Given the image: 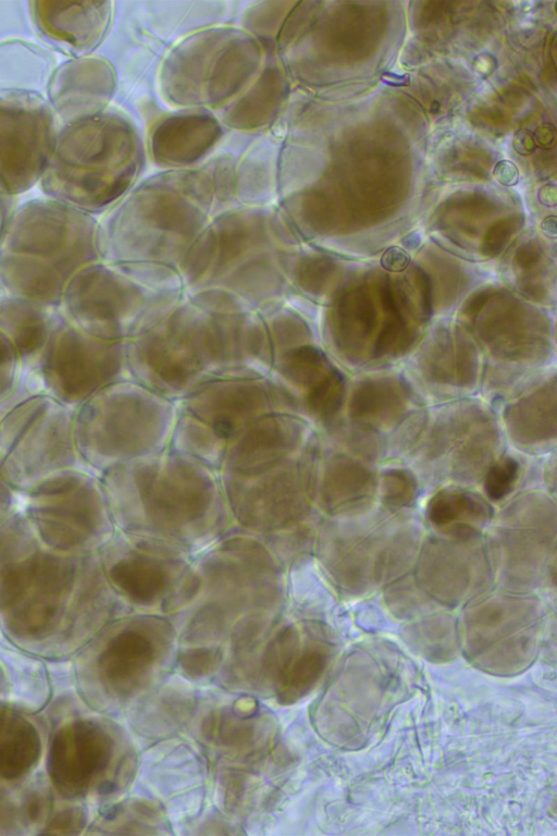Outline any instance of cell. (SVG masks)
<instances>
[{
	"label": "cell",
	"instance_id": "cell-20",
	"mask_svg": "<svg viewBox=\"0 0 557 836\" xmlns=\"http://www.w3.org/2000/svg\"><path fill=\"white\" fill-rule=\"evenodd\" d=\"M556 218L554 216L547 217L541 224V229L543 233L550 237L555 238L557 236V229H556Z\"/></svg>",
	"mask_w": 557,
	"mask_h": 836
},
{
	"label": "cell",
	"instance_id": "cell-15",
	"mask_svg": "<svg viewBox=\"0 0 557 836\" xmlns=\"http://www.w3.org/2000/svg\"><path fill=\"white\" fill-rule=\"evenodd\" d=\"M493 175L505 186H513L519 181V170L517 165L509 160L498 161L493 169Z\"/></svg>",
	"mask_w": 557,
	"mask_h": 836
},
{
	"label": "cell",
	"instance_id": "cell-12",
	"mask_svg": "<svg viewBox=\"0 0 557 836\" xmlns=\"http://www.w3.org/2000/svg\"><path fill=\"white\" fill-rule=\"evenodd\" d=\"M386 497L392 502L403 503L412 491V481L405 472L393 471L386 477Z\"/></svg>",
	"mask_w": 557,
	"mask_h": 836
},
{
	"label": "cell",
	"instance_id": "cell-11",
	"mask_svg": "<svg viewBox=\"0 0 557 836\" xmlns=\"http://www.w3.org/2000/svg\"><path fill=\"white\" fill-rule=\"evenodd\" d=\"M519 471V465L513 459H504L494 464L485 478V491L490 499L499 500L513 488Z\"/></svg>",
	"mask_w": 557,
	"mask_h": 836
},
{
	"label": "cell",
	"instance_id": "cell-2",
	"mask_svg": "<svg viewBox=\"0 0 557 836\" xmlns=\"http://www.w3.org/2000/svg\"><path fill=\"white\" fill-rule=\"evenodd\" d=\"M94 220L46 198L16 206L0 244V283L11 294L60 306L72 276L94 256Z\"/></svg>",
	"mask_w": 557,
	"mask_h": 836
},
{
	"label": "cell",
	"instance_id": "cell-9",
	"mask_svg": "<svg viewBox=\"0 0 557 836\" xmlns=\"http://www.w3.org/2000/svg\"><path fill=\"white\" fill-rule=\"evenodd\" d=\"M54 57L45 48L22 39L0 42V91L24 90L42 94Z\"/></svg>",
	"mask_w": 557,
	"mask_h": 836
},
{
	"label": "cell",
	"instance_id": "cell-7",
	"mask_svg": "<svg viewBox=\"0 0 557 836\" xmlns=\"http://www.w3.org/2000/svg\"><path fill=\"white\" fill-rule=\"evenodd\" d=\"M29 14L40 39L72 59L86 57L98 46L110 11L107 2L35 0L29 2Z\"/></svg>",
	"mask_w": 557,
	"mask_h": 836
},
{
	"label": "cell",
	"instance_id": "cell-1",
	"mask_svg": "<svg viewBox=\"0 0 557 836\" xmlns=\"http://www.w3.org/2000/svg\"><path fill=\"white\" fill-rule=\"evenodd\" d=\"M102 574L98 553L48 548L16 509L0 524V627L20 639L74 637L91 620Z\"/></svg>",
	"mask_w": 557,
	"mask_h": 836
},
{
	"label": "cell",
	"instance_id": "cell-19",
	"mask_svg": "<svg viewBox=\"0 0 557 836\" xmlns=\"http://www.w3.org/2000/svg\"><path fill=\"white\" fill-rule=\"evenodd\" d=\"M556 192L555 184H546L539 192V200L547 207L555 206L557 202Z\"/></svg>",
	"mask_w": 557,
	"mask_h": 836
},
{
	"label": "cell",
	"instance_id": "cell-14",
	"mask_svg": "<svg viewBox=\"0 0 557 836\" xmlns=\"http://www.w3.org/2000/svg\"><path fill=\"white\" fill-rule=\"evenodd\" d=\"M17 492L0 474V524L16 511Z\"/></svg>",
	"mask_w": 557,
	"mask_h": 836
},
{
	"label": "cell",
	"instance_id": "cell-5",
	"mask_svg": "<svg viewBox=\"0 0 557 836\" xmlns=\"http://www.w3.org/2000/svg\"><path fill=\"white\" fill-rule=\"evenodd\" d=\"M22 511L39 540L67 554L98 553L109 534L103 492L86 469H72L26 494Z\"/></svg>",
	"mask_w": 557,
	"mask_h": 836
},
{
	"label": "cell",
	"instance_id": "cell-6",
	"mask_svg": "<svg viewBox=\"0 0 557 836\" xmlns=\"http://www.w3.org/2000/svg\"><path fill=\"white\" fill-rule=\"evenodd\" d=\"M58 122L44 95L0 91V194L15 197L39 183Z\"/></svg>",
	"mask_w": 557,
	"mask_h": 836
},
{
	"label": "cell",
	"instance_id": "cell-4",
	"mask_svg": "<svg viewBox=\"0 0 557 836\" xmlns=\"http://www.w3.org/2000/svg\"><path fill=\"white\" fill-rule=\"evenodd\" d=\"M73 419V408L46 393H18L10 401L0 414V474L17 493L87 468L75 446Z\"/></svg>",
	"mask_w": 557,
	"mask_h": 836
},
{
	"label": "cell",
	"instance_id": "cell-13",
	"mask_svg": "<svg viewBox=\"0 0 557 836\" xmlns=\"http://www.w3.org/2000/svg\"><path fill=\"white\" fill-rule=\"evenodd\" d=\"M411 257L404 248L391 246L381 257V266L389 272H401L410 263Z\"/></svg>",
	"mask_w": 557,
	"mask_h": 836
},
{
	"label": "cell",
	"instance_id": "cell-10",
	"mask_svg": "<svg viewBox=\"0 0 557 836\" xmlns=\"http://www.w3.org/2000/svg\"><path fill=\"white\" fill-rule=\"evenodd\" d=\"M486 515L485 503L467 492L443 491L433 497L429 517L440 527H472Z\"/></svg>",
	"mask_w": 557,
	"mask_h": 836
},
{
	"label": "cell",
	"instance_id": "cell-17",
	"mask_svg": "<svg viewBox=\"0 0 557 836\" xmlns=\"http://www.w3.org/2000/svg\"><path fill=\"white\" fill-rule=\"evenodd\" d=\"M15 197L0 194V244L7 230L12 212L16 207Z\"/></svg>",
	"mask_w": 557,
	"mask_h": 836
},
{
	"label": "cell",
	"instance_id": "cell-16",
	"mask_svg": "<svg viewBox=\"0 0 557 836\" xmlns=\"http://www.w3.org/2000/svg\"><path fill=\"white\" fill-rule=\"evenodd\" d=\"M512 146L518 153L528 156L535 150L536 143L533 134L529 130L522 128L513 135Z\"/></svg>",
	"mask_w": 557,
	"mask_h": 836
},
{
	"label": "cell",
	"instance_id": "cell-3",
	"mask_svg": "<svg viewBox=\"0 0 557 836\" xmlns=\"http://www.w3.org/2000/svg\"><path fill=\"white\" fill-rule=\"evenodd\" d=\"M126 128L108 112L59 125L39 187L85 213L114 199L126 180Z\"/></svg>",
	"mask_w": 557,
	"mask_h": 836
},
{
	"label": "cell",
	"instance_id": "cell-8",
	"mask_svg": "<svg viewBox=\"0 0 557 836\" xmlns=\"http://www.w3.org/2000/svg\"><path fill=\"white\" fill-rule=\"evenodd\" d=\"M112 89L108 64L96 57L72 58L52 71L46 100L59 125L94 116L101 111Z\"/></svg>",
	"mask_w": 557,
	"mask_h": 836
},
{
	"label": "cell",
	"instance_id": "cell-18",
	"mask_svg": "<svg viewBox=\"0 0 557 836\" xmlns=\"http://www.w3.org/2000/svg\"><path fill=\"white\" fill-rule=\"evenodd\" d=\"M535 143L542 147H549L555 140V128L548 123L539 126L533 134Z\"/></svg>",
	"mask_w": 557,
	"mask_h": 836
}]
</instances>
